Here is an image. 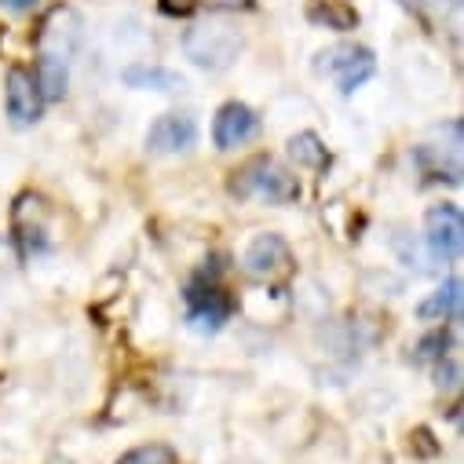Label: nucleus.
I'll return each instance as SVG.
<instances>
[{
    "label": "nucleus",
    "instance_id": "nucleus-1",
    "mask_svg": "<svg viewBox=\"0 0 464 464\" xmlns=\"http://www.w3.org/2000/svg\"><path fill=\"white\" fill-rule=\"evenodd\" d=\"M183 52L201 70H227L230 63L238 59V52H242V34L230 23L208 19V23H198L194 30H187Z\"/></svg>",
    "mask_w": 464,
    "mask_h": 464
},
{
    "label": "nucleus",
    "instance_id": "nucleus-2",
    "mask_svg": "<svg viewBox=\"0 0 464 464\" xmlns=\"http://www.w3.org/2000/svg\"><path fill=\"white\" fill-rule=\"evenodd\" d=\"M238 198H264L275 205H289L300 198V183L289 169H282L275 158H256L249 161L242 172H235V183H230Z\"/></svg>",
    "mask_w": 464,
    "mask_h": 464
},
{
    "label": "nucleus",
    "instance_id": "nucleus-3",
    "mask_svg": "<svg viewBox=\"0 0 464 464\" xmlns=\"http://www.w3.org/2000/svg\"><path fill=\"white\" fill-rule=\"evenodd\" d=\"M318 70H325V73L340 84V92H355L359 84H366V81L373 77L377 63H373V52H370V48L340 44V48H333V52L322 55Z\"/></svg>",
    "mask_w": 464,
    "mask_h": 464
},
{
    "label": "nucleus",
    "instance_id": "nucleus-4",
    "mask_svg": "<svg viewBox=\"0 0 464 464\" xmlns=\"http://www.w3.org/2000/svg\"><path fill=\"white\" fill-rule=\"evenodd\" d=\"M246 275L256 282H282L293 271V253L278 235H260L249 249H246Z\"/></svg>",
    "mask_w": 464,
    "mask_h": 464
},
{
    "label": "nucleus",
    "instance_id": "nucleus-5",
    "mask_svg": "<svg viewBox=\"0 0 464 464\" xmlns=\"http://www.w3.org/2000/svg\"><path fill=\"white\" fill-rule=\"evenodd\" d=\"M424 235L439 260H457L464 249V216L457 205H435L424 216Z\"/></svg>",
    "mask_w": 464,
    "mask_h": 464
},
{
    "label": "nucleus",
    "instance_id": "nucleus-6",
    "mask_svg": "<svg viewBox=\"0 0 464 464\" xmlns=\"http://www.w3.org/2000/svg\"><path fill=\"white\" fill-rule=\"evenodd\" d=\"M5 95H8V113L15 125H34L41 118V106H44V95L37 88V77L23 66H12L8 70V81H5Z\"/></svg>",
    "mask_w": 464,
    "mask_h": 464
},
{
    "label": "nucleus",
    "instance_id": "nucleus-7",
    "mask_svg": "<svg viewBox=\"0 0 464 464\" xmlns=\"http://www.w3.org/2000/svg\"><path fill=\"white\" fill-rule=\"evenodd\" d=\"M77 41H81V19H77V12H70V8H55V12L44 19L41 34H37L41 55H52V59H63V63L73 55Z\"/></svg>",
    "mask_w": 464,
    "mask_h": 464
},
{
    "label": "nucleus",
    "instance_id": "nucleus-8",
    "mask_svg": "<svg viewBox=\"0 0 464 464\" xmlns=\"http://www.w3.org/2000/svg\"><path fill=\"white\" fill-rule=\"evenodd\" d=\"M260 121L256 113L246 106V102H227L219 113H216V125H212V140L219 150H235L242 143H249L256 136Z\"/></svg>",
    "mask_w": 464,
    "mask_h": 464
},
{
    "label": "nucleus",
    "instance_id": "nucleus-9",
    "mask_svg": "<svg viewBox=\"0 0 464 464\" xmlns=\"http://www.w3.org/2000/svg\"><path fill=\"white\" fill-rule=\"evenodd\" d=\"M194 140H198V125L190 113H165L147 132V147L154 154H179V150L194 147Z\"/></svg>",
    "mask_w": 464,
    "mask_h": 464
},
{
    "label": "nucleus",
    "instance_id": "nucleus-10",
    "mask_svg": "<svg viewBox=\"0 0 464 464\" xmlns=\"http://www.w3.org/2000/svg\"><path fill=\"white\" fill-rule=\"evenodd\" d=\"M15 235L23 238V249L34 253V249H44L48 246V205L44 198L37 194H23L19 205H15Z\"/></svg>",
    "mask_w": 464,
    "mask_h": 464
},
{
    "label": "nucleus",
    "instance_id": "nucleus-11",
    "mask_svg": "<svg viewBox=\"0 0 464 464\" xmlns=\"http://www.w3.org/2000/svg\"><path fill=\"white\" fill-rule=\"evenodd\" d=\"M190 304H194V311H190V322L198 325V329H219V322L227 318V300L219 296V289L216 285H208V289H190Z\"/></svg>",
    "mask_w": 464,
    "mask_h": 464
},
{
    "label": "nucleus",
    "instance_id": "nucleus-12",
    "mask_svg": "<svg viewBox=\"0 0 464 464\" xmlns=\"http://www.w3.org/2000/svg\"><path fill=\"white\" fill-rule=\"evenodd\" d=\"M460 278H450L442 289H435L424 304H420V318H435V322H450V318H460Z\"/></svg>",
    "mask_w": 464,
    "mask_h": 464
},
{
    "label": "nucleus",
    "instance_id": "nucleus-13",
    "mask_svg": "<svg viewBox=\"0 0 464 464\" xmlns=\"http://www.w3.org/2000/svg\"><path fill=\"white\" fill-rule=\"evenodd\" d=\"M129 88H154V92H183V77L161 66H132L125 70Z\"/></svg>",
    "mask_w": 464,
    "mask_h": 464
},
{
    "label": "nucleus",
    "instance_id": "nucleus-14",
    "mask_svg": "<svg viewBox=\"0 0 464 464\" xmlns=\"http://www.w3.org/2000/svg\"><path fill=\"white\" fill-rule=\"evenodd\" d=\"M311 23H318V26H325V30H355L359 26V15H355V8H347V5H340V0H318V5H311Z\"/></svg>",
    "mask_w": 464,
    "mask_h": 464
},
{
    "label": "nucleus",
    "instance_id": "nucleus-15",
    "mask_svg": "<svg viewBox=\"0 0 464 464\" xmlns=\"http://www.w3.org/2000/svg\"><path fill=\"white\" fill-rule=\"evenodd\" d=\"M37 88H41L44 99H59V95L66 92V63H63V59H52V55H41Z\"/></svg>",
    "mask_w": 464,
    "mask_h": 464
},
{
    "label": "nucleus",
    "instance_id": "nucleus-16",
    "mask_svg": "<svg viewBox=\"0 0 464 464\" xmlns=\"http://www.w3.org/2000/svg\"><path fill=\"white\" fill-rule=\"evenodd\" d=\"M289 154L296 158V165H307V169H325V165H329V154H325L322 140L311 136V132L293 136V140H289Z\"/></svg>",
    "mask_w": 464,
    "mask_h": 464
},
{
    "label": "nucleus",
    "instance_id": "nucleus-17",
    "mask_svg": "<svg viewBox=\"0 0 464 464\" xmlns=\"http://www.w3.org/2000/svg\"><path fill=\"white\" fill-rule=\"evenodd\" d=\"M118 464H179V457H176V450H169L165 442H150V446L129 450Z\"/></svg>",
    "mask_w": 464,
    "mask_h": 464
},
{
    "label": "nucleus",
    "instance_id": "nucleus-18",
    "mask_svg": "<svg viewBox=\"0 0 464 464\" xmlns=\"http://www.w3.org/2000/svg\"><path fill=\"white\" fill-rule=\"evenodd\" d=\"M201 0H161V12L165 15H190Z\"/></svg>",
    "mask_w": 464,
    "mask_h": 464
},
{
    "label": "nucleus",
    "instance_id": "nucleus-19",
    "mask_svg": "<svg viewBox=\"0 0 464 464\" xmlns=\"http://www.w3.org/2000/svg\"><path fill=\"white\" fill-rule=\"evenodd\" d=\"M37 5H41V0H0V8L12 12V15H26V12H34Z\"/></svg>",
    "mask_w": 464,
    "mask_h": 464
},
{
    "label": "nucleus",
    "instance_id": "nucleus-20",
    "mask_svg": "<svg viewBox=\"0 0 464 464\" xmlns=\"http://www.w3.org/2000/svg\"><path fill=\"white\" fill-rule=\"evenodd\" d=\"M208 8H219V12H238V8H249L253 0H205Z\"/></svg>",
    "mask_w": 464,
    "mask_h": 464
},
{
    "label": "nucleus",
    "instance_id": "nucleus-21",
    "mask_svg": "<svg viewBox=\"0 0 464 464\" xmlns=\"http://www.w3.org/2000/svg\"><path fill=\"white\" fill-rule=\"evenodd\" d=\"M428 5H439V8H457L460 0H428Z\"/></svg>",
    "mask_w": 464,
    "mask_h": 464
}]
</instances>
